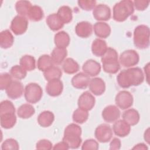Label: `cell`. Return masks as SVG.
Returning <instances> with one entry per match:
<instances>
[{"instance_id":"obj_1","label":"cell","mask_w":150,"mask_h":150,"mask_svg":"<svg viewBox=\"0 0 150 150\" xmlns=\"http://www.w3.org/2000/svg\"><path fill=\"white\" fill-rule=\"evenodd\" d=\"M144 80V73L142 70L137 67L123 70L117 77L118 85L124 88L139 86L143 83Z\"/></svg>"},{"instance_id":"obj_2","label":"cell","mask_w":150,"mask_h":150,"mask_svg":"<svg viewBox=\"0 0 150 150\" xmlns=\"http://www.w3.org/2000/svg\"><path fill=\"white\" fill-rule=\"evenodd\" d=\"M81 128L74 123L68 125L64 131L62 141H64L69 148L77 149L81 144Z\"/></svg>"},{"instance_id":"obj_3","label":"cell","mask_w":150,"mask_h":150,"mask_svg":"<svg viewBox=\"0 0 150 150\" xmlns=\"http://www.w3.org/2000/svg\"><path fill=\"white\" fill-rule=\"evenodd\" d=\"M101 60L103 70L107 73L115 74L120 69L118 53L113 48L108 47Z\"/></svg>"},{"instance_id":"obj_4","label":"cell","mask_w":150,"mask_h":150,"mask_svg":"<svg viewBox=\"0 0 150 150\" xmlns=\"http://www.w3.org/2000/svg\"><path fill=\"white\" fill-rule=\"evenodd\" d=\"M134 12L133 1L123 0L116 3L113 7V19L117 22H124Z\"/></svg>"},{"instance_id":"obj_5","label":"cell","mask_w":150,"mask_h":150,"mask_svg":"<svg viewBox=\"0 0 150 150\" xmlns=\"http://www.w3.org/2000/svg\"><path fill=\"white\" fill-rule=\"evenodd\" d=\"M149 28L145 25L137 26L134 31V44L139 49H145L149 46Z\"/></svg>"},{"instance_id":"obj_6","label":"cell","mask_w":150,"mask_h":150,"mask_svg":"<svg viewBox=\"0 0 150 150\" xmlns=\"http://www.w3.org/2000/svg\"><path fill=\"white\" fill-rule=\"evenodd\" d=\"M43 95L41 87L37 83H30L27 84L24 91V96L26 100L32 104H35L40 101Z\"/></svg>"},{"instance_id":"obj_7","label":"cell","mask_w":150,"mask_h":150,"mask_svg":"<svg viewBox=\"0 0 150 150\" xmlns=\"http://www.w3.org/2000/svg\"><path fill=\"white\" fill-rule=\"evenodd\" d=\"M139 60V56L138 53L132 49L124 51L119 57L120 64L125 67H129L137 64Z\"/></svg>"},{"instance_id":"obj_8","label":"cell","mask_w":150,"mask_h":150,"mask_svg":"<svg viewBox=\"0 0 150 150\" xmlns=\"http://www.w3.org/2000/svg\"><path fill=\"white\" fill-rule=\"evenodd\" d=\"M28 21L25 16L20 15L15 16L11 21L10 28L16 35L23 34L28 29Z\"/></svg>"},{"instance_id":"obj_9","label":"cell","mask_w":150,"mask_h":150,"mask_svg":"<svg viewBox=\"0 0 150 150\" xmlns=\"http://www.w3.org/2000/svg\"><path fill=\"white\" fill-rule=\"evenodd\" d=\"M115 101L118 107L122 110H125L132 105L134 98L131 93L126 90H122L116 95Z\"/></svg>"},{"instance_id":"obj_10","label":"cell","mask_w":150,"mask_h":150,"mask_svg":"<svg viewBox=\"0 0 150 150\" xmlns=\"http://www.w3.org/2000/svg\"><path fill=\"white\" fill-rule=\"evenodd\" d=\"M94 135L99 142L105 143L111 140L112 137V130L109 125L101 124L96 128Z\"/></svg>"},{"instance_id":"obj_11","label":"cell","mask_w":150,"mask_h":150,"mask_svg":"<svg viewBox=\"0 0 150 150\" xmlns=\"http://www.w3.org/2000/svg\"><path fill=\"white\" fill-rule=\"evenodd\" d=\"M93 15L97 21H107L111 18V9L108 5L100 4L93 9Z\"/></svg>"},{"instance_id":"obj_12","label":"cell","mask_w":150,"mask_h":150,"mask_svg":"<svg viewBox=\"0 0 150 150\" xmlns=\"http://www.w3.org/2000/svg\"><path fill=\"white\" fill-rule=\"evenodd\" d=\"M96 100L94 97L89 92L85 91L79 97L77 101L78 107L86 111L91 110L95 105Z\"/></svg>"},{"instance_id":"obj_13","label":"cell","mask_w":150,"mask_h":150,"mask_svg":"<svg viewBox=\"0 0 150 150\" xmlns=\"http://www.w3.org/2000/svg\"><path fill=\"white\" fill-rule=\"evenodd\" d=\"M120 111L117 106L110 105L104 108L101 115L105 121L111 123L115 122L120 118Z\"/></svg>"},{"instance_id":"obj_14","label":"cell","mask_w":150,"mask_h":150,"mask_svg":"<svg viewBox=\"0 0 150 150\" xmlns=\"http://www.w3.org/2000/svg\"><path fill=\"white\" fill-rule=\"evenodd\" d=\"M6 93L9 98L15 100L20 98L23 93V86L18 80L12 81L9 86L5 90Z\"/></svg>"},{"instance_id":"obj_15","label":"cell","mask_w":150,"mask_h":150,"mask_svg":"<svg viewBox=\"0 0 150 150\" xmlns=\"http://www.w3.org/2000/svg\"><path fill=\"white\" fill-rule=\"evenodd\" d=\"M63 83L60 79L49 81L46 86L47 94L52 97H57L60 95L63 91Z\"/></svg>"},{"instance_id":"obj_16","label":"cell","mask_w":150,"mask_h":150,"mask_svg":"<svg viewBox=\"0 0 150 150\" xmlns=\"http://www.w3.org/2000/svg\"><path fill=\"white\" fill-rule=\"evenodd\" d=\"M90 81V77L86 73L80 72L73 77L71 80L72 86L77 89H85Z\"/></svg>"},{"instance_id":"obj_17","label":"cell","mask_w":150,"mask_h":150,"mask_svg":"<svg viewBox=\"0 0 150 150\" xmlns=\"http://www.w3.org/2000/svg\"><path fill=\"white\" fill-rule=\"evenodd\" d=\"M83 70L88 76L93 77L98 75L101 71V65L97 61L89 59L83 65Z\"/></svg>"},{"instance_id":"obj_18","label":"cell","mask_w":150,"mask_h":150,"mask_svg":"<svg viewBox=\"0 0 150 150\" xmlns=\"http://www.w3.org/2000/svg\"><path fill=\"white\" fill-rule=\"evenodd\" d=\"M112 129L115 135L120 137H125L130 133L131 127L123 120H120L114 122Z\"/></svg>"},{"instance_id":"obj_19","label":"cell","mask_w":150,"mask_h":150,"mask_svg":"<svg viewBox=\"0 0 150 150\" xmlns=\"http://www.w3.org/2000/svg\"><path fill=\"white\" fill-rule=\"evenodd\" d=\"M88 86L90 91L96 96L102 95L105 90V82L100 77L90 79Z\"/></svg>"},{"instance_id":"obj_20","label":"cell","mask_w":150,"mask_h":150,"mask_svg":"<svg viewBox=\"0 0 150 150\" xmlns=\"http://www.w3.org/2000/svg\"><path fill=\"white\" fill-rule=\"evenodd\" d=\"M75 32L80 38H87L93 33V26L89 22L81 21L76 25Z\"/></svg>"},{"instance_id":"obj_21","label":"cell","mask_w":150,"mask_h":150,"mask_svg":"<svg viewBox=\"0 0 150 150\" xmlns=\"http://www.w3.org/2000/svg\"><path fill=\"white\" fill-rule=\"evenodd\" d=\"M94 32L95 35L100 38H107L111 33L110 25L104 22H97L94 25Z\"/></svg>"},{"instance_id":"obj_22","label":"cell","mask_w":150,"mask_h":150,"mask_svg":"<svg viewBox=\"0 0 150 150\" xmlns=\"http://www.w3.org/2000/svg\"><path fill=\"white\" fill-rule=\"evenodd\" d=\"M108 47L105 40L97 38L91 45V52L97 57H102L107 50Z\"/></svg>"},{"instance_id":"obj_23","label":"cell","mask_w":150,"mask_h":150,"mask_svg":"<svg viewBox=\"0 0 150 150\" xmlns=\"http://www.w3.org/2000/svg\"><path fill=\"white\" fill-rule=\"evenodd\" d=\"M122 120L130 126L137 124L139 121V114L137 110L134 108L128 109L122 115Z\"/></svg>"},{"instance_id":"obj_24","label":"cell","mask_w":150,"mask_h":150,"mask_svg":"<svg viewBox=\"0 0 150 150\" xmlns=\"http://www.w3.org/2000/svg\"><path fill=\"white\" fill-rule=\"evenodd\" d=\"M67 55V51L65 48H60L56 47L53 49L51 53V58L53 64L59 65L62 64L66 59Z\"/></svg>"},{"instance_id":"obj_25","label":"cell","mask_w":150,"mask_h":150,"mask_svg":"<svg viewBox=\"0 0 150 150\" xmlns=\"http://www.w3.org/2000/svg\"><path fill=\"white\" fill-rule=\"evenodd\" d=\"M70 38L69 34L64 31H60L56 33L54 37V42L56 47L66 48L70 43Z\"/></svg>"},{"instance_id":"obj_26","label":"cell","mask_w":150,"mask_h":150,"mask_svg":"<svg viewBox=\"0 0 150 150\" xmlns=\"http://www.w3.org/2000/svg\"><path fill=\"white\" fill-rule=\"evenodd\" d=\"M54 120L53 113L50 111H44L40 113L38 117V122L42 127L50 126Z\"/></svg>"},{"instance_id":"obj_27","label":"cell","mask_w":150,"mask_h":150,"mask_svg":"<svg viewBox=\"0 0 150 150\" xmlns=\"http://www.w3.org/2000/svg\"><path fill=\"white\" fill-rule=\"evenodd\" d=\"M46 22L50 29L53 31L59 30L64 26V23L59 18L57 13H52L48 15Z\"/></svg>"},{"instance_id":"obj_28","label":"cell","mask_w":150,"mask_h":150,"mask_svg":"<svg viewBox=\"0 0 150 150\" xmlns=\"http://www.w3.org/2000/svg\"><path fill=\"white\" fill-rule=\"evenodd\" d=\"M16 122L15 113H7L0 115L1 126L5 129H10L14 127Z\"/></svg>"},{"instance_id":"obj_29","label":"cell","mask_w":150,"mask_h":150,"mask_svg":"<svg viewBox=\"0 0 150 150\" xmlns=\"http://www.w3.org/2000/svg\"><path fill=\"white\" fill-rule=\"evenodd\" d=\"M13 36L9 30L6 29L0 33V46L1 48H9L13 45Z\"/></svg>"},{"instance_id":"obj_30","label":"cell","mask_w":150,"mask_h":150,"mask_svg":"<svg viewBox=\"0 0 150 150\" xmlns=\"http://www.w3.org/2000/svg\"><path fill=\"white\" fill-rule=\"evenodd\" d=\"M57 15L64 24L69 23L73 18L72 10L69 6L66 5L60 6L57 11Z\"/></svg>"},{"instance_id":"obj_31","label":"cell","mask_w":150,"mask_h":150,"mask_svg":"<svg viewBox=\"0 0 150 150\" xmlns=\"http://www.w3.org/2000/svg\"><path fill=\"white\" fill-rule=\"evenodd\" d=\"M62 68L63 71L67 74H74L79 71V65L77 62H76L72 58L66 59L62 64Z\"/></svg>"},{"instance_id":"obj_32","label":"cell","mask_w":150,"mask_h":150,"mask_svg":"<svg viewBox=\"0 0 150 150\" xmlns=\"http://www.w3.org/2000/svg\"><path fill=\"white\" fill-rule=\"evenodd\" d=\"M35 112L34 107L29 104L21 105L17 110L18 117L22 119H27L31 117Z\"/></svg>"},{"instance_id":"obj_33","label":"cell","mask_w":150,"mask_h":150,"mask_svg":"<svg viewBox=\"0 0 150 150\" xmlns=\"http://www.w3.org/2000/svg\"><path fill=\"white\" fill-rule=\"evenodd\" d=\"M28 19L33 22H38L42 19L44 13L42 8L38 5H33L30 8L27 15Z\"/></svg>"},{"instance_id":"obj_34","label":"cell","mask_w":150,"mask_h":150,"mask_svg":"<svg viewBox=\"0 0 150 150\" xmlns=\"http://www.w3.org/2000/svg\"><path fill=\"white\" fill-rule=\"evenodd\" d=\"M37 66L39 70L44 72L53 66V62L49 55L43 54L39 57Z\"/></svg>"},{"instance_id":"obj_35","label":"cell","mask_w":150,"mask_h":150,"mask_svg":"<svg viewBox=\"0 0 150 150\" xmlns=\"http://www.w3.org/2000/svg\"><path fill=\"white\" fill-rule=\"evenodd\" d=\"M19 64L26 71H32L36 68V60L30 55L26 54L22 56L19 60Z\"/></svg>"},{"instance_id":"obj_36","label":"cell","mask_w":150,"mask_h":150,"mask_svg":"<svg viewBox=\"0 0 150 150\" xmlns=\"http://www.w3.org/2000/svg\"><path fill=\"white\" fill-rule=\"evenodd\" d=\"M43 75L47 81L54 79H60L62 75L61 69L56 66H53L43 72Z\"/></svg>"},{"instance_id":"obj_37","label":"cell","mask_w":150,"mask_h":150,"mask_svg":"<svg viewBox=\"0 0 150 150\" xmlns=\"http://www.w3.org/2000/svg\"><path fill=\"white\" fill-rule=\"evenodd\" d=\"M32 4L28 1H18L15 4V9L18 15L26 16H27Z\"/></svg>"},{"instance_id":"obj_38","label":"cell","mask_w":150,"mask_h":150,"mask_svg":"<svg viewBox=\"0 0 150 150\" xmlns=\"http://www.w3.org/2000/svg\"><path fill=\"white\" fill-rule=\"evenodd\" d=\"M72 118L74 122L80 124H83L88 118V111L78 108L73 112Z\"/></svg>"},{"instance_id":"obj_39","label":"cell","mask_w":150,"mask_h":150,"mask_svg":"<svg viewBox=\"0 0 150 150\" xmlns=\"http://www.w3.org/2000/svg\"><path fill=\"white\" fill-rule=\"evenodd\" d=\"M10 74L15 79L21 80L26 77L27 71L21 65H15L11 67L10 70Z\"/></svg>"},{"instance_id":"obj_40","label":"cell","mask_w":150,"mask_h":150,"mask_svg":"<svg viewBox=\"0 0 150 150\" xmlns=\"http://www.w3.org/2000/svg\"><path fill=\"white\" fill-rule=\"evenodd\" d=\"M15 108L13 103L9 100H4L0 104V115L7 113H15Z\"/></svg>"},{"instance_id":"obj_41","label":"cell","mask_w":150,"mask_h":150,"mask_svg":"<svg viewBox=\"0 0 150 150\" xmlns=\"http://www.w3.org/2000/svg\"><path fill=\"white\" fill-rule=\"evenodd\" d=\"M12 81V76L8 73H3L0 76V88L1 90H6Z\"/></svg>"},{"instance_id":"obj_42","label":"cell","mask_w":150,"mask_h":150,"mask_svg":"<svg viewBox=\"0 0 150 150\" xmlns=\"http://www.w3.org/2000/svg\"><path fill=\"white\" fill-rule=\"evenodd\" d=\"M19 144L16 140L13 138H9L4 141L1 145V149H19Z\"/></svg>"},{"instance_id":"obj_43","label":"cell","mask_w":150,"mask_h":150,"mask_svg":"<svg viewBox=\"0 0 150 150\" xmlns=\"http://www.w3.org/2000/svg\"><path fill=\"white\" fill-rule=\"evenodd\" d=\"M96 1L93 0H79L77 3L79 6L83 10L91 11L93 9L96 5Z\"/></svg>"},{"instance_id":"obj_44","label":"cell","mask_w":150,"mask_h":150,"mask_svg":"<svg viewBox=\"0 0 150 150\" xmlns=\"http://www.w3.org/2000/svg\"><path fill=\"white\" fill-rule=\"evenodd\" d=\"M98 149V142L93 139H88L86 140L81 146L83 150H97Z\"/></svg>"},{"instance_id":"obj_45","label":"cell","mask_w":150,"mask_h":150,"mask_svg":"<svg viewBox=\"0 0 150 150\" xmlns=\"http://www.w3.org/2000/svg\"><path fill=\"white\" fill-rule=\"evenodd\" d=\"M36 148L38 149L50 150L53 148L52 143L47 139H41L36 143Z\"/></svg>"},{"instance_id":"obj_46","label":"cell","mask_w":150,"mask_h":150,"mask_svg":"<svg viewBox=\"0 0 150 150\" xmlns=\"http://www.w3.org/2000/svg\"><path fill=\"white\" fill-rule=\"evenodd\" d=\"M149 4V1L145 0H135L133 1L134 7L137 11H144L146 9Z\"/></svg>"},{"instance_id":"obj_47","label":"cell","mask_w":150,"mask_h":150,"mask_svg":"<svg viewBox=\"0 0 150 150\" xmlns=\"http://www.w3.org/2000/svg\"><path fill=\"white\" fill-rule=\"evenodd\" d=\"M121 148V141L117 138H114L111 141L110 144V149H120Z\"/></svg>"},{"instance_id":"obj_48","label":"cell","mask_w":150,"mask_h":150,"mask_svg":"<svg viewBox=\"0 0 150 150\" xmlns=\"http://www.w3.org/2000/svg\"><path fill=\"white\" fill-rule=\"evenodd\" d=\"M53 149L67 150V149H69V147L64 141H62V142H60L55 144V145H54Z\"/></svg>"},{"instance_id":"obj_49","label":"cell","mask_w":150,"mask_h":150,"mask_svg":"<svg viewBox=\"0 0 150 150\" xmlns=\"http://www.w3.org/2000/svg\"><path fill=\"white\" fill-rule=\"evenodd\" d=\"M133 149H148V147L145 144L139 143L135 145L133 148Z\"/></svg>"},{"instance_id":"obj_50","label":"cell","mask_w":150,"mask_h":150,"mask_svg":"<svg viewBox=\"0 0 150 150\" xmlns=\"http://www.w3.org/2000/svg\"><path fill=\"white\" fill-rule=\"evenodd\" d=\"M144 139L146 142L149 144V128H148L144 133Z\"/></svg>"}]
</instances>
